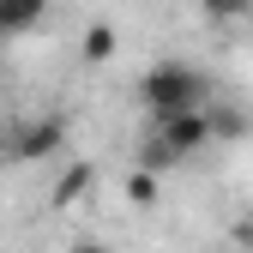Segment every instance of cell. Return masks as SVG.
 Instances as JSON below:
<instances>
[{"label":"cell","instance_id":"6da1fadb","mask_svg":"<svg viewBox=\"0 0 253 253\" xmlns=\"http://www.w3.org/2000/svg\"><path fill=\"white\" fill-rule=\"evenodd\" d=\"M139 90H145L151 121H163V115H193V109L205 103V79L187 67V60H157V67L139 79Z\"/></svg>","mask_w":253,"mask_h":253},{"label":"cell","instance_id":"7a4b0ae2","mask_svg":"<svg viewBox=\"0 0 253 253\" xmlns=\"http://www.w3.org/2000/svg\"><path fill=\"white\" fill-rule=\"evenodd\" d=\"M151 139L181 163V157H193V151L211 139V115H205V109H193V115H163V121H151Z\"/></svg>","mask_w":253,"mask_h":253},{"label":"cell","instance_id":"3957f363","mask_svg":"<svg viewBox=\"0 0 253 253\" xmlns=\"http://www.w3.org/2000/svg\"><path fill=\"white\" fill-rule=\"evenodd\" d=\"M48 18V0H0V37H30Z\"/></svg>","mask_w":253,"mask_h":253},{"label":"cell","instance_id":"277c9868","mask_svg":"<svg viewBox=\"0 0 253 253\" xmlns=\"http://www.w3.org/2000/svg\"><path fill=\"white\" fill-rule=\"evenodd\" d=\"M60 139H67L60 121H37V126L18 133V157H48V151H60Z\"/></svg>","mask_w":253,"mask_h":253},{"label":"cell","instance_id":"5b68a950","mask_svg":"<svg viewBox=\"0 0 253 253\" xmlns=\"http://www.w3.org/2000/svg\"><path fill=\"white\" fill-rule=\"evenodd\" d=\"M90 181H97V169H90V163L67 169V175H60V187H54V205H73V199H84V193H90Z\"/></svg>","mask_w":253,"mask_h":253},{"label":"cell","instance_id":"8992f818","mask_svg":"<svg viewBox=\"0 0 253 253\" xmlns=\"http://www.w3.org/2000/svg\"><path fill=\"white\" fill-rule=\"evenodd\" d=\"M115 54V24H90L84 30V60H109Z\"/></svg>","mask_w":253,"mask_h":253},{"label":"cell","instance_id":"52a82bcc","mask_svg":"<svg viewBox=\"0 0 253 253\" xmlns=\"http://www.w3.org/2000/svg\"><path fill=\"white\" fill-rule=\"evenodd\" d=\"M241 133H247L241 109H211V139H241Z\"/></svg>","mask_w":253,"mask_h":253},{"label":"cell","instance_id":"ba28073f","mask_svg":"<svg viewBox=\"0 0 253 253\" xmlns=\"http://www.w3.org/2000/svg\"><path fill=\"white\" fill-rule=\"evenodd\" d=\"M126 199H133V205H151V199H157V175H151V169L126 175Z\"/></svg>","mask_w":253,"mask_h":253},{"label":"cell","instance_id":"9c48e42d","mask_svg":"<svg viewBox=\"0 0 253 253\" xmlns=\"http://www.w3.org/2000/svg\"><path fill=\"white\" fill-rule=\"evenodd\" d=\"M199 6H205L211 18H241V12L253 6V0H199Z\"/></svg>","mask_w":253,"mask_h":253},{"label":"cell","instance_id":"30bf717a","mask_svg":"<svg viewBox=\"0 0 253 253\" xmlns=\"http://www.w3.org/2000/svg\"><path fill=\"white\" fill-rule=\"evenodd\" d=\"M73 253H115V247H103V241H73Z\"/></svg>","mask_w":253,"mask_h":253}]
</instances>
